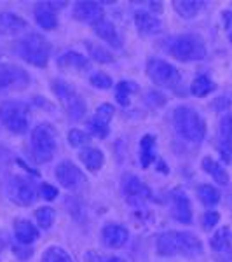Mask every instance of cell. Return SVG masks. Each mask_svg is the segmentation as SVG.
Listing matches in <instances>:
<instances>
[{"label":"cell","instance_id":"cell-1","mask_svg":"<svg viewBox=\"0 0 232 262\" xmlns=\"http://www.w3.org/2000/svg\"><path fill=\"white\" fill-rule=\"evenodd\" d=\"M157 253L163 257L183 255L196 257L202 253V243L194 232L168 231L157 238Z\"/></svg>","mask_w":232,"mask_h":262},{"label":"cell","instance_id":"cell-2","mask_svg":"<svg viewBox=\"0 0 232 262\" xmlns=\"http://www.w3.org/2000/svg\"><path fill=\"white\" fill-rule=\"evenodd\" d=\"M173 126L176 133L187 142L199 143L206 137V122L192 107L180 105L173 111Z\"/></svg>","mask_w":232,"mask_h":262},{"label":"cell","instance_id":"cell-3","mask_svg":"<svg viewBox=\"0 0 232 262\" xmlns=\"http://www.w3.org/2000/svg\"><path fill=\"white\" fill-rule=\"evenodd\" d=\"M168 53L180 61H201L206 58V46L199 35L185 33L170 40Z\"/></svg>","mask_w":232,"mask_h":262},{"label":"cell","instance_id":"cell-4","mask_svg":"<svg viewBox=\"0 0 232 262\" xmlns=\"http://www.w3.org/2000/svg\"><path fill=\"white\" fill-rule=\"evenodd\" d=\"M0 122L14 135L27 133L30 126V107L23 101H4L0 105Z\"/></svg>","mask_w":232,"mask_h":262},{"label":"cell","instance_id":"cell-5","mask_svg":"<svg viewBox=\"0 0 232 262\" xmlns=\"http://www.w3.org/2000/svg\"><path fill=\"white\" fill-rule=\"evenodd\" d=\"M19 54L25 61H28L33 67L44 69L49 63L51 46L48 39L40 33H28L19 42Z\"/></svg>","mask_w":232,"mask_h":262},{"label":"cell","instance_id":"cell-6","mask_svg":"<svg viewBox=\"0 0 232 262\" xmlns=\"http://www.w3.org/2000/svg\"><path fill=\"white\" fill-rule=\"evenodd\" d=\"M51 88H53V93L60 100L63 111L66 112V116L72 121H81L86 116V103H84V100L77 95V91L68 82L56 79V81L51 82Z\"/></svg>","mask_w":232,"mask_h":262},{"label":"cell","instance_id":"cell-7","mask_svg":"<svg viewBox=\"0 0 232 262\" xmlns=\"http://www.w3.org/2000/svg\"><path fill=\"white\" fill-rule=\"evenodd\" d=\"M56 150V133L53 126L48 122H42L32 131V154L35 161L48 163L53 159Z\"/></svg>","mask_w":232,"mask_h":262},{"label":"cell","instance_id":"cell-8","mask_svg":"<svg viewBox=\"0 0 232 262\" xmlns=\"http://www.w3.org/2000/svg\"><path fill=\"white\" fill-rule=\"evenodd\" d=\"M147 75L152 79V82L166 88V90H175L182 82V75H180L178 69L171 63L159 60V58H150L147 61Z\"/></svg>","mask_w":232,"mask_h":262},{"label":"cell","instance_id":"cell-9","mask_svg":"<svg viewBox=\"0 0 232 262\" xmlns=\"http://www.w3.org/2000/svg\"><path fill=\"white\" fill-rule=\"evenodd\" d=\"M30 82V75L14 63L0 61V93L9 90H21Z\"/></svg>","mask_w":232,"mask_h":262},{"label":"cell","instance_id":"cell-10","mask_svg":"<svg viewBox=\"0 0 232 262\" xmlns=\"http://www.w3.org/2000/svg\"><path fill=\"white\" fill-rule=\"evenodd\" d=\"M7 191H9L11 201H14L16 205H19V206H30L37 200L35 187H33L32 182L27 180L25 177H12Z\"/></svg>","mask_w":232,"mask_h":262},{"label":"cell","instance_id":"cell-11","mask_svg":"<svg viewBox=\"0 0 232 262\" xmlns=\"http://www.w3.org/2000/svg\"><path fill=\"white\" fill-rule=\"evenodd\" d=\"M56 179L65 189L75 191L86 182V177L82 175V171L79 170V166H75L72 161H61L56 166Z\"/></svg>","mask_w":232,"mask_h":262},{"label":"cell","instance_id":"cell-12","mask_svg":"<svg viewBox=\"0 0 232 262\" xmlns=\"http://www.w3.org/2000/svg\"><path fill=\"white\" fill-rule=\"evenodd\" d=\"M113 107L108 103H103L98 107V111H96L95 116L91 117L89 121H87V128H89L91 135H95V137L98 138H105L108 135V126H110V121L113 117Z\"/></svg>","mask_w":232,"mask_h":262},{"label":"cell","instance_id":"cell-13","mask_svg":"<svg viewBox=\"0 0 232 262\" xmlns=\"http://www.w3.org/2000/svg\"><path fill=\"white\" fill-rule=\"evenodd\" d=\"M63 7V2H40L35 6L33 14H35V21L40 28L44 30H54L58 27V9Z\"/></svg>","mask_w":232,"mask_h":262},{"label":"cell","instance_id":"cell-14","mask_svg":"<svg viewBox=\"0 0 232 262\" xmlns=\"http://www.w3.org/2000/svg\"><path fill=\"white\" fill-rule=\"evenodd\" d=\"M212 250L217 252L218 262H232V231L229 227H222L213 234Z\"/></svg>","mask_w":232,"mask_h":262},{"label":"cell","instance_id":"cell-15","mask_svg":"<svg viewBox=\"0 0 232 262\" xmlns=\"http://www.w3.org/2000/svg\"><path fill=\"white\" fill-rule=\"evenodd\" d=\"M122 192L128 198V201L138 203V201H147L152 198V191L147 184L138 179L134 175H128L122 180Z\"/></svg>","mask_w":232,"mask_h":262},{"label":"cell","instance_id":"cell-16","mask_svg":"<svg viewBox=\"0 0 232 262\" xmlns=\"http://www.w3.org/2000/svg\"><path fill=\"white\" fill-rule=\"evenodd\" d=\"M72 14L77 21H82V23H89L95 27L96 23H100L103 19L105 12L101 4L98 2H77L72 9Z\"/></svg>","mask_w":232,"mask_h":262},{"label":"cell","instance_id":"cell-17","mask_svg":"<svg viewBox=\"0 0 232 262\" xmlns=\"http://www.w3.org/2000/svg\"><path fill=\"white\" fill-rule=\"evenodd\" d=\"M171 212L173 217L182 224H191L192 222V206L191 201H189L187 194H185L182 189H175L171 194Z\"/></svg>","mask_w":232,"mask_h":262},{"label":"cell","instance_id":"cell-18","mask_svg":"<svg viewBox=\"0 0 232 262\" xmlns=\"http://www.w3.org/2000/svg\"><path fill=\"white\" fill-rule=\"evenodd\" d=\"M134 25H136L138 32L145 37L157 35L163 30V23L157 16H154V12L149 11H136L134 12Z\"/></svg>","mask_w":232,"mask_h":262},{"label":"cell","instance_id":"cell-19","mask_svg":"<svg viewBox=\"0 0 232 262\" xmlns=\"http://www.w3.org/2000/svg\"><path fill=\"white\" fill-rule=\"evenodd\" d=\"M103 243L110 248H122L129 239V232L121 224H107L101 231Z\"/></svg>","mask_w":232,"mask_h":262},{"label":"cell","instance_id":"cell-20","mask_svg":"<svg viewBox=\"0 0 232 262\" xmlns=\"http://www.w3.org/2000/svg\"><path fill=\"white\" fill-rule=\"evenodd\" d=\"M27 27V21L14 12H2L0 14V33H4V35H16Z\"/></svg>","mask_w":232,"mask_h":262},{"label":"cell","instance_id":"cell-21","mask_svg":"<svg viewBox=\"0 0 232 262\" xmlns=\"http://www.w3.org/2000/svg\"><path fill=\"white\" fill-rule=\"evenodd\" d=\"M14 238L18 239L19 245H32L39 238V229L30 222V221H25V219H19L14 224Z\"/></svg>","mask_w":232,"mask_h":262},{"label":"cell","instance_id":"cell-22","mask_svg":"<svg viewBox=\"0 0 232 262\" xmlns=\"http://www.w3.org/2000/svg\"><path fill=\"white\" fill-rule=\"evenodd\" d=\"M95 33L100 37L101 40H105L107 44H110L112 48L115 49H121V37L119 33H117V28L115 25L110 23V21L107 19H101L100 23L95 25Z\"/></svg>","mask_w":232,"mask_h":262},{"label":"cell","instance_id":"cell-23","mask_svg":"<svg viewBox=\"0 0 232 262\" xmlns=\"http://www.w3.org/2000/svg\"><path fill=\"white\" fill-rule=\"evenodd\" d=\"M58 65L61 69H70V70H89V60L82 54L75 53V51H68V53H63L60 58H58Z\"/></svg>","mask_w":232,"mask_h":262},{"label":"cell","instance_id":"cell-24","mask_svg":"<svg viewBox=\"0 0 232 262\" xmlns=\"http://www.w3.org/2000/svg\"><path fill=\"white\" fill-rule=\"evenodd\" d=\"M79 158H81L82 164L89 171L101 170V166H103V163H105L103 152L100 149H96V147H86V149H82L81 154H79Z\"/></svg>","mask_w":232,"mask_h":262},{"label":"cell","instance_id":"cell-25","mask_svg":"<svg viewBox=\"0 0 232 262\" xmlns=\"http://www.w3.org/2000/svg\"><path fill=\"white\" fill-rule=\"evenodd\" d=\"M202 170L208 173L212 179L220 185H227L229 184V175L223 170V166L218 161H215L213 158H204L202 159Z\"/></svg>","mask_w":232,"mask_h":262},{"label":"cell","instance_id":"cell-26","mask_svg":"<svg viewBox=\"0 0 232 262\" xmlns=\"http://www.w3.org/2000/svg\"><path fill=\"white\" fill-rule=\"evenodd\" d=\"M202 6H204L202 0H176V2H173V9L185 19L194 18L202 9Z\"/></svg>","mask_w":232,"mask_h":262},{"label":"cell","instance_id":"cell-27","mask_svg":"<svg viewBox=\"0 0 232 262\" xmlns=\"http://www.w3.org/2000/svg\"><path fill=\"white\" fill-rule=\"evenodd\" d=\"M155 159V137L145 135L140 142V161L143 168H149Z\"/></svg>","mask_w":232,"mask_h":262},{"label":"cell","instance_id":"cell-28","mask_svg":"<svg viewBox=\"0 0 232 262\" xmlns=\"http://www.w3.org/2000/svg\"><path fill=\"white\" fill-rule=\"evenodd\" d=\"M215 90H217V86H215V82L208 75H199V77L194 79V82L191 84L192 95L197 96V98H204V96H208L210 93H213Z\"/></svg>","mask_w":232,"mask_h":262},{"label":"cell","instance_id":"cell-29","mask_svg":"<svg viewBox=\"0 0 232 262\" xmlns=\"http://www.w3.org/2000/svg\"><path fill=\"white\" fill-rule=\"evenodd\" d=\"M138 91V86L131 81H121L119 84L115 86V100L117 103L122 105V107H128L129 105V96L133 95V93Z\"/></svg>","mask_w":232,"mask_h":262},{"label":"cell","instance_id":"cell-30","mask_svg":"<svg viewBox=\"0 0 232 262\" xmlns=\"http://www.w3.org/2000/svg\"><path fill=\"white\" fill-rule=\"evenodd\" d=\"M86 49L89 51L91 58L95 61H98V63H112L113 61V56L110 54V51L105 49L103 46L95 44V42H91V40H86Z\"/></svg>","mask_w":232,"mask_h":262},{"label":"cell","instance_id":"cell-31","mask_svg":"<svg viewBox=\"0 0 232 262\" xmlns=\"http://www.w3.org/2000/svg\"><path fill=\"white\" fill-rule=\"evenodd\" d=\"M197 196H199L202 205H206V206H215L220 201V192H218L213 185H201V187L197 189Z\"/></svg>","mask_w":232,"mask_h":262},{"label":"cell","instance_id":"cell-32","mask_svg":"<svg viewBox=\"0 0 232 262\" xmlns=\"http://www.w3.org/2000/svg\"><path fill=\"white\" fill-rule=\"evenodd\" d=\"M40 262H74V260H72V257L63 250V248L49 247L48 250L44 252V255H42Z\"/></svg>","mask_w":232,"mask_h":262},{"label":"cell","instance_id":"cell-33","mask_svg":"<svg viewBox=\"0 0 232 262\" xmlns=\"http://www.w3.org/2000/svg\"><path fill=\"white\" fill-rule=\"evenodd\" d=\"M35 219L42 229H49L54 222V210L49 208V206H42L35 212Z\"/></svg>","mask_w":232,"mask_h":262},{"label":"cell","instance_id":"cell-34","mask_svg":"<svg viewBox=\"0 0 232 262\" xmlns=\"http://www.w3.org/2000/svg\"><path fill=\"white\" fill-rule=\"evenodd\" d=\"M89 82H91V86L98 88V90H110V88L113 86L112 77L107 74H103V72H96V74H92L89 77Z\"/></svg>","mask_w":232,"mask_h":262},{"label":"cell","instance_id":"cell-35","mask_svg":"<svg viewBox=\"0 0 232 262\" xmlns=\"http://www.w3.org/2000/svg\"><path fill=\"white\" fill-rule=\"evenodd\" d=\"M68 142L72 147H84L91 142V135H87L82 129H72L68 133Z\"/></svg>","mask_w":232,"mask_h":262},{"label":"cell","instance_id":"cell-36","mask_svg":"<svg viewBox=\"0 0 232 262\" xmlns=\"http://www.w3.org/2000/svg\"><path fill=\"white\" fill-rule=\"evenodd\" d=\"M220 137H222V142L232 140V114H227V116L222 117V121H220Z\"/></svg>","mask_w":232,"mask_h":262},{"label":"cell","instance_id":"cell-37","mask_svg":"<svg viewBox=\"0 0 232 262\" xmlns=\"http://www.w3.org/2000/svg\"><path fill=\"white\" fill-rule=\"evenodd\" d=\"M218 221H220V215H218L217 212H206L204 215H202V227H204L206 231H210L217 226Z\"/></svg>","mask_w":232,"mask_h":262},{"label":"cell","instance_id":"cell-38","mask_svg":"<svg viewBox=\"0 0 232 262\" xmlns=\"http://www.w3.org/2000/svg\"><path fill=\"white\" fill-rule=\"evenodd\" d=\"M40 194H42V198H44V200L53 201V200H56V198H58V189L54 187V185H51V184H42L40 185Z\"/></svg>","mask_w":232,"mask_h":262},{"label":"cell","instance_id":"cell-39","mask_svg":"<svg viewBox=\"0 0 232 262\" xmlns=\"http://www.w3.org/2000/svg\"><path fill=\"white\" fill-rule=\"evenodd\" d=\"M220 154L225 163H232V140L229 142H222L220 145Z\"/></svg>","mask_w":232,"mask_h":262},{"label":"cell","instance_id":"cell-40","mask_svg":"<svg viewBox=\"0 0 232 262\" xmlns=\"http://www.w3.org/2000/svg\"><path fill=\"white\" fill-rule=\"evenodd\" d=\"M223 21H225V28H230V25H232V12L230 11L223 12Z\"/></svg>","mask_w":232,"mask_h":262},{"label":"cell","instance_id":"cell-41","mask_svg":"<svg viewBox=\"0 0 232 262\" xmlns=\"http://www.w3.org/2000/svg\"><path fill=\"white\" fill-rule=\"evenodd\" d=\"M107 262H126V260L121 259V257H112V259H108Z\"/></svg>","mask_w":232,"mask_h":262},{"label":"cell","instance_id":"cell-42","mask_svg":"<svg viewBox=\"0 0 232 262\" xmlns=\"http://www.w3.org/2000/svg\"><path fill=\"white\" fill-rule=\"evenodd\" d=\"M4 247H6V242H4V239H2V236H0V253H2Z\"/></svg>","mask_w":232,"mask_h":262},{"label":"cell","instance_id":"cell-43","mask_svg":"<svg viewBox=\"0 0 232 262\" xmlns=\"http://www.w3.org/2000/svg\"><path fill=\"white\" fill-rule=\"evenodd\" d=\"M229 39H230V42H232V32H230V35H229Z\"/></svg>","mask_w":232,"mask_h":262}]
</instances>
